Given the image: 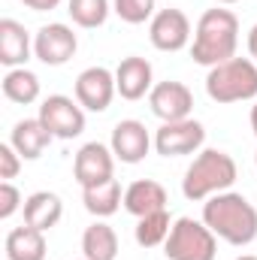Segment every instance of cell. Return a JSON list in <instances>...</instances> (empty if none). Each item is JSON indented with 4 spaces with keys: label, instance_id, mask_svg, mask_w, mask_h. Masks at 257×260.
Returning a JSON list of instances; mask_svg holds the SVG:
<instances>
[{
    "label": "cell",
    "instance_id": "1",
    "mask_svg": "<svg viewBox=\"0 0 257 260\" xmlns=\"http://www.w3.org/2000/svg\"><path fill=\"white\" fill-rule=\"evenodd\" d=\"M203 221L218 239L236 248L251 245L257 239V209L236 191H224L203 200Z\"/></svg>",
    "mask_w": 257,
    "mask_h": 260
},
{
    "label": "cell",
    "instance_id": "2",
    "mask_svg": "<svg viewBox=\"0 0 257 260\" xmlns=\"http://www.w3.org/2000/svg\"><path fill=\"white\" fill-rule=\"evenodd\" d=\"M239 46V18L230 9H206L197 21L191 43V58L200 67H218L230 58H236Z\"/></svg>",
    "mask_w": 257,
    "mask_h": 260
},
{
    "label": "cell",
    "instance_id": "3",
    "mask_svg": "<svg viewBox=\"0 0 257 260\" xmlns=\"http://www.w3.org/2000/svg\"><path fill=\"white\" fill-rule=\"evenodd\" d=\"M236 160L221 151V148H203L197 151V157L191 160V167L185 170V179H182V194L200 203V200H209L215 194H224L233 188L236 182Z\"/></svg>",
    "mask_w": 257,
    "mask_h": 260
},
{
    "label": "cell",
    "instance_id": "4",
    "mask_svg": "<svg viewBox=\"0 0 257 260\" xmlns=\"http://www.w3.org/2000/svg\"><path fill=\"white\" fill-rule=\"evenodd\" d=\"M206 94L215 103L257 100V64L251 58H230L218 67H209Z\"/></svg>",
    "mask_w": 257,
    "mask_h": 260
},
{
    "label": "cell",
    "instance_id": "5",
    "mask_svg": "<svg viewBox=\"0 0 257 260\" xmlns=\"http://www.w3.org/2000/svg\"><path fill=\"white\" fill-rule=\"evenodd\" d=\"M167 260H215L218 254V236L206 227V221L176 218L173 230L164 242Z\"/></svg>",
    "mask_w": 257,
    "mask_h": 260
},
{
    "label": "cell",
    "instance_id": "6",
    "mask_svg": "<svg viewBox=\"0 0 257 260\" xmlns=\"http://www.w3.org/2000/svg\"><path fill=\"white\" fill-rule=\"evenodd\" d=\"M37 118L52 130L55 139H76V136L85 130V109L79 106V100H73V97H67V94H52V97H46Z\"/></svg>",
    "mask_w": 257,
    "mask_h": 260
},
{
    "label": "cell",
    "instance_id": "7",
    "mask_svg": "<svg viewBox=\"0 0 257 260\" xmlns=\"http://www.w3.org/2000/svg\"><path fill=\"white\" fill-rule=\"evenodd\" d=\"M206 142V127L194 118L185 121H167L154 133V151L164 157H185V154H197Z\"/></svg>",
    "mask_w": 257,
    "mask_h": 260
},
{
    "label": "cell",
    "instance_id": "8",
    "mask_svg": "<svg viewBox=\"0 0 257 260\" xmlns=\"http://www.w3.org/2000/svg\"><path fill=\"white\" fill-rule=\"evenodd\" d=\"M76 100L82 109L88 112H106L109 103L115 100L118 88H115V73L106 67H88L76 76Z\"/></svg>",
    "mask_w": 257,
    "mask_h": 260
},
{
    "label": "cell",
    "instance_id": "9",
    "mask_svg": "<svg viewBox=\"0 0 257 260\" xmlns=\"http://www.w3.org/2000/svg\"><path fill=\"white\" fill-rule=\"evenodd\" d=\"M73 176H76V182L82 188H94V185H103V182L115 179V154H112V148L103 145V142H85L76 151Z\"/></svg>",
    "mask_w": 257,
    "mask_h": 260
},
{
    "label": "cell",
    "instance_id": "10",
    "mask_svg": "<svg viewBox=\"0 0 257 260\" xmlns=\"http://www.w3.org/2000/svg\"><path fill=\"white\" fill-rule=\"evenodd\" d=\"M79 49V40L73 34L70 24L61 21H52V24H43L34 37V58L43 61L46 67H64Z\"/></svg>",
    "mask_w": 257,
    "mask_h": 260
},
{
    "label": "cell",
    "instance_id": "11",
    "mask_svg": "<svg viewBox=\"0 0 257 260\" xmlns=\"http://www.w3.org/2000/svg\"><path fill=\"white\" fill-rule=\"evenodd\" d=\"M148 40L157 52H182L191 43V21L182 9L170 6L154 12L151 24H148Z\"/></svg>",
    "mask_w": 257,
    "mask_h": 260
},
{
    "label": "cell",
    "instance_id": "12",
    "mask_svg": "<svg viewBox=\"0 0 257 260\" xmlns=\"http://www.w3.org/2000/svg\"><path fill=\"white\" fill-rule=\"evenodd\" d=\"M148 106H151V112L164 124L167 121H185V118H191V112H194V94L185 82L167 79V82H157L151 88Z\"/></svg>",
    "mask_w": 257,
    "mask_h": 260
},
{
    "label": "cell",
    "instance_id": "13",
    "mask_svg": "<svg viewBox=\"0 0 257 260\" xmlns=\"http://www.w3.org/2000/svg\"><path fill=\"white\" fill-rule=\"evenodd\" d=\"M151 145L154 142H151L145 124L136 121V118H124V121H118L112 127L109 148H112L115 160H121V164H139V160H145V154H148Z\"/></svg>",
    "mask_w": 257,
    "mask_h": 260
},
{
    "label": "cell",
    "instance_id": "14",
    "mask_svg": "<svg viewBox=\"0 0 257 260\" xmlns=\"http://www.w3.org/2000/svg\"><path fill=\"white\" fill-rule=\"evenodd\" d=\"M115 88L124 100H142L154 88V70L145 58L130 55L115 67Z\"/></svg>",
    "mask_w": 257,
    "mask_h": 260
},
{
    "label": "cell",
    "instance_id": "15",
    "mask_svg": "<svg viewBox=\"0 0 257 260\" xmlns=\"http://www.w3.org/2000/svg\"><path fill=\"white\" fill-rule=\"evenodd\" d=\"M30 55H34V43L24 24L15 18H3L0 21V64L15 70V67L27 64Z\"/></svg>",
    "mask_w": 257,
    "mask_h": 260
},
{
    "label": "cell",
    "instance_id": "16",
    "mask_svg": "<svg viewBox=\"0 0 257 260\" xmlns=\"http://www.w3.org/2000/svg\"><path fill=\"white\" fill-rule=\"evenodd\" d=\"M52 130L46 127L40 118H24V121H18L12 133H9V145L24 157V160H37L49 145H52Z\"/></svg>",
    "mask_w": 257,
    "mask_h": 260
},
{
    "label": "cell",
    "instance_id": "17",
    "mask_svg": "<svg viewBox=\"0 0 257 260\" xmlns=\"http://www.w3.org/2000/svg\"><path fill=\"white\" fill-rule=\"evenodd\" d=\"M167 188L154 179H139L124 191V209L133 218H145L151 212H164L167 209Z\"/></svg>",
    "mask_w": 257,
    "mask_h": 260
},
{
    "label": "cell",
    "instance_id": "18",
    "mask_svg": "<svg viewBox=\"0 0 257 260\" xmlns=\"http://www.w3.org/2000/svg\"><path fill=\"white\" fill-rule=\"evenodd\" d=\"M21 212H24V224H27V227L49 233V230L61 221L64 203H61V197L52 194V191H37V194H30L24 200V209H21Z\"/></svg>",
    "mask_w": 257,
    "mask_h": 260
},
{
    "label": "cell",
    "instance_id": "19",
    "mask_svg": "<svg viewBox=\"0 0 257 260\" xmlns=\"http://www.w3.org/2000/svg\"><path fill=\"white\" fill-rule=\"evenodd\" d=\"M3 248H6V260H46V233L21 224L9 230Z\"/></svg>",
    "mask_w": 257,
    "mask_h": 260
},
{
    "label": "cell",
    "instance_id": "20",
    "mask_svg": "<svg viewBox=\"0 0 257 260\" xmlns=\"http://www.w3.org/2000/svg\"><path fill=\"white\" fill-rule=\"evenodd\" d=\"M82 254L85 260H115L118 257V233L106 221H94L82 233Z\"/></svg>",
    "mask_w": 257,
    "mask_h": 260
},
{
    "label": "cell",
    "instance_id": "21",
    "mask_svg": "<svg viewBox=\"0 0 257 260\" xmlns=\"http://www.w3.org/2000/svg\"><path fill=\"white\" fill-rule=\"evenodd\" d=\"M82 203L94 218H109L124 206V191L118 185V179H109L103 185L94 188H82Z\"/></svg>",
    "mask_w": 257,
    "mask_h": 260
},
{
    "label": "cell",
    "instance_id": "22",
    "mask_svg": "<svg viewBox=\"0 0 257 260\" xmlns=\"http://www.w3.org/2000/svg\"><path fill=\"white\" fill-rule=\"evenodd\" d=\"M3 97L21 106H30L40 100V76L27 67H15L3 76Z\"/></svg>",
    "mask_w": 257,
    "mask_h": 260
},
{
    "label": "cell",
    "instance_id": "23",
    "mask_svg": "<svg viewBox=\"0 0 257 260\" xmlns=\"http://www.w3.org/2000/svg\"><path fill=\"white\" fill-rule=\"evenodd\" d=\"M170 230H173V221H170V212L164 209V212H151V215H145V218H136L133 236H136V245L154 248V245H164V242H167Z\"/></svg>",
    "mask_w": 257,
    "mask_h": 260
},
{
    "label": "cell",
    "instance_id": "24",
    "mask_svg": "<svg viewBox=\"0 0 257 260\" xmlns=\"http://www.w3.org/2000/svg\"><path fill=\"white\" fill-rule=\"evenodd\" d=\"M67 12L73 18V24L85 27V30H94V27H103L112 6L109 0H70L67 3Z\"/></svg>",
    "mask_w": 257,
    "mask_h": 260
},
{
    "label": "cell",
    "instance_id": "25",
    "mask_svg": "<svg viewBox=\"0 0 257 260\" xmlns=\"http://www.w3.org/2000/svg\"><path fill=\"white\" fill-rule=\"evenodd\" d=\"M112 12L127 24H145L154 18V0H112Z\"/></svg>",
    "mask_w": 257,
    "mask_h": 260
},
{
    "label": "cell",
    "instance_id": "26",
    "mask_svg": "<svg viewBox=\"0 0 257 260\" xmlns=\"http://www.w3.org/2000/svg\"><path fill=\"white\" fill-rule=\"evenodd\" d=\"M21 160H24V157H21L9 142H3V145H0V179H3V182H12V179L18 176V170H21Z\"/></svg>",
    "mask_w": 257,
    "mask_h": 260
},
{
    "label": "cell",
    "instance_id": "27",
    "mask_svg": "<svg viewBox=\"0 0 257 260\" xmlns=\"http://www.w3.org/2000/svg\"><path fill=\"white\" fill-rule=\"evenodd\" d=\"M18 209H24V200L18 194V188H15L12 182H3V185H0V218L6 221V218H12Z\"/></svg>",
    "mask_w": 257,
    "mask_h": 260
},
{
    "label": "cell",
    "instance_id": "28",
    "mask_svg": "<svg viewBox=\"0 0 257 260\" xmlns=\"http://www.w3.org/2000/svg\"><path fill=\"white\" fill-rule=\"evenodd\" d=\"M27 9H34V12H52V9H58L61 6V0H21Z\"/></svg>",
    "mask_w": 257,
    "mask_h": 260
},
{
    "label": "cell",
    "instance_id": "29",
    "mask_svg": "<svg viewBox=\"0 0 257 260\" xmlns=\"http://www.w3.org/2000/svg\"><path fill=\"white\" fill-rule=\"evenodd\" d=\"M248 52H251V61L257 64V24L248 30Z\"/></svg>",
    "mask_w": 257,
    "mask_h": 260
},
{
    "label": "cell",
    "instance_id": "30",
    "mask_svg": "<svg viewBox=\"0 0 257 260\" xmlns=\"http://www.w3.org/2000/svg\"><path fill=\"white\" fill-rule=\"evenodd\" d=\"M251 130H254V136H257V100H254V106H251Z\"/></svg>",
    "mask_w": 257,
    "mask_h": 260
},
{
    "label": "cell",
    "instance_id": "31",
    "mask_svg": "<svg viewBox=\"0 0 257 260\" xmlns=\"http://www.w3.org/2000/svg\"><path fill=\"white\" fill-rule=\"evenodd\" d=\"M215 3H221V6H227V3H239V0H215Z\"/></svg>",
    "mask_w": 257,
    "mask_h": 260
},
{
    "label": "cell",
    "instance_id": "32",
    "mask_svg": "<svg viewBox=\"0 0 257 260\" xmlns=\"http://www.w3.org/2000/svg\"><path fill=\"white\" fill-rule=\"evenodd\" d=\"M236 260H257L254 254H242V257H236Z\"/></svg>",
    "mask_w": 257,
    "mask_h": 260
},
{
    "label": "cell",
    "instance_id": "33",
    "mask_svg": "<svg viewBox=\"0 0 257 260\" xmlns=\"http://www.w3.org/2000/svg\"><path fill=\"white\" fill-rule=\"evenodd\" d=\"M254 167H257V154H254Z\"/></svg>",
    "mask_w": 257,
    "mask_h": 260
},
{
    "label": "cell",
    "instance_id": "34",
    "mask_svg": "<svg viewBox=\"0 0 257 260\" xmlns=\"http://www.w3.org/2000/svg\"><path fill=\"white\" fill-rule=\"evenodd\" d=\"M82 260H85V257H82Z\"/></svg>",
    "mask_w": 257,
    "mask_h": 260
}]
</instances>
